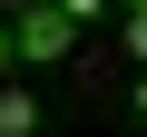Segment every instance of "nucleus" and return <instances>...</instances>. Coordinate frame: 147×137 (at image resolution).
Segmentation results:
<instances>
[{"mask_svg":"<svg viewBox=\"0 0 147 137\" xmlns=\"http://www.w3.org/2000/svg\"><path fill=\"white\" fill-rule=\"evenodd\" d=\"M88 10H98V0H30V10L10 20V49L20 59H69L79 30H88Z\"/></svg>","mask_w":147,"mask_h":137,"instance_id":"f257e3e1","label":"nucleus"},{"mask_svg":"<svg viewBox=\"0 0 147 137\" xmlns=\"http://www.w3.org/2000/svg\"><path fill=\"white\" fill-rule=\"evenodd\" d=\"M30 127H39V98L30 88H0V137H30Z\"/></svg>","mask_w":147,"mask_h":137,"instance_id":"f03ea898","label":"nucleus"},{"mask_svg":"<svg viewBox=\"0 0 147 137\" xmlns=\"http://www.w3.org/2000/svg\"><path fill=\"white\" fill-rule=\"evenodd\" d=\"M118 39H127V59H147V0L127 10V30H118Z\"/></svg>","mask_w":147,"mask_h":137,"instance_id":"7ed1b4c3","label":"nucleus"},{"mask_svg":"<svg viewBox=\"0 0 147 137\" xmlns=\"http://www.w3.org/2000/svg\"><path fill=\"white\" fill-rule=\"evenodd\" d=\"M10 59H20V49H10V20H0V68H10Z\"/></svg>","mask_w":147,"mask_h":137,"instance_id":"20e7f679","label":"nucleus"},{"mask_svg":"<svg viewBox=\"0 0 147 137\" xmlns=\"http://www.w3.org/2000/svg\"><path fill=\"white\" fill-rule=\"evenodd\" d=\"M127 98H137V118H147V79H137V88H127Z\"/></svg>","mask_w":147,"mask_h":137,"instance_id":"39448f33","label":"nucleus"}]
</instances>
